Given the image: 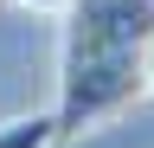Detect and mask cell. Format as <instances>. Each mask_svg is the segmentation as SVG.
<instances>
[{"label": "cell", "instance_id": "1", "mask_svg": "<svg viewBox=\"0 0 154 148\" xmlns=\"http://www.w3.org/2000/svg\"><path fill=\"white\" fill-rule=\"evenodd\" d=\"M148 39H154V0H71L64 7L58 103H51L58 142L84 135L148 97V77H141Z\"/></svg>", "mask_w": 154, "mask_h": 148}, {"label": "cell", "instance_id": "2", "mask_svg": "<svg viewBox=\"0 0 154 148\" xmlns=\"http://www.w3.org/2000/svg\"><path fill=\"white\" fill-rule=\"evenodd\" d=\"M58 129H51V109H32V116H13L0 122V148H51Z\"/></svg>", "mask_w": 154, "mask_h": 148}, {"label": "cell", "instance_id": "3", "mask_svg": "<svg viewBox=\"0 0 154 148\" xmlns=\"http://www.w3.org/2000/svg\"><path fill=\"white\" fill-rule=\"evenodd\" d=\"M13 7H19V13H45V20H64L71 0H13Z\"/></svg>", "mask_w": 154, "mask_h": 148}, {"label": "cell", "instance_id": "4", "mask_svg": "<svg viewBox=\"0 0 154 148\" xmlns=\"http://www.w3.org/2000/svg\"><path fill=\"white\" fill-rule=\"evenodd\" d=\"M141 77H148V90H154V39H148V52H141Z\"/></svg>", "mask_w": 154, "mask_h": 148}]
</instances>
